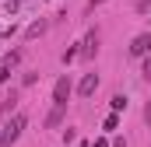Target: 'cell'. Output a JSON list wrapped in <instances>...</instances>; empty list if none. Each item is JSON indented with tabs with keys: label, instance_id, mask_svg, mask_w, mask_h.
<instances>
[{
	"label": "cell",
	"instance_id": "obj_7",
	"mask_svg": "<svg viewBox=\"0 0 151 147\" xmlns=\"http://www.w3.org/2000/svg\"><path fill=\"white\" fill-rule=\"evenodd\" d=\"M14 105H18V91H11V95H7V98H4V102H0V109L7 112V116H11V112H14Z\"/></svg>",
	"mask_w": 151,
	"mask_h": 147
},
{
	"label": "cell",
	"instance_id": "obj_3",
	"mask_svg": "<svg viewBox=\"0 0 151 147\" xmlns=\"http://www.w3.org/2000/svg\"><path fill=\"white\" fill-rule=\"evenodd\" d=\"M95 88H99V77H95V74H84V77H81V84H77L81 98H91V95H95Z\"/></svg>",
	"mask_w": 151,
	"mask_h": 147
},
{
	"label": "cell",
	"instance_id": "obj_8",
	"mask_svg": "<svg viewBox=\"0 0 151 147\" xmlns=\"http://www.w3.org/2000/svg\"><path fill=\"white\" fill-rule=\"evenodd\" d=\"M113 109H116V112L127 109V95H113Z\"/></svg>",
	"mask_w": 151,
	"mask_h": 147
},
{
	"label": "cell",
	"instance_id": "obj_12",
	"mask_svg": "<svg viewBox=\"0 0 151 147\" xmlns=\"http://www.w3.org/2000/svg\"><path fill=\"white\" fill-rule=\"evenodd\" d=\"M144 119H148V126H151V105H148V109H144Z\"/></svg>",
	"mask_w": 151,
	"mask_h": 147
},
{
	"label": "cell",
	"instance_id": "obj_4",
	"mask_svg": "<svg viewBox=\"0 0 151 147\" xmlns=\"http://www.w3.org/2000/svg\"><path fill=\"white\" fill-rule=\"evenodd\" d=\"M67 98H70V81H67V77H60V81H56V88H53V102L67 105Z\"/></svg>",
	"mask_w": 151,
	"mask_h": 147
},
{
	"label": "cell",
	"instance_id": "obj_6",
	"mask_svg": "<svg viewBox=\"0 0 151 147\" xmlns=\"http://www.w3.org/2000/svg\"><path fill=\"white\" fill-rule=\"evenodd\" d=\"M63 112H67V105H60V102H56L53 112L46 116V126H49V130H56V126H60V119H63Z\"/></svg>",
	"mask_w": 151,
	"mask_h": 147
},
{
	"label": "cell",
	"instance_id": "obj_1",
	"mask_svg": "<svg viewBox=\"0 0 151 147\" xmlns=\"http://www.w3.org/2000/svg\"><path fill=\"white\" fill-rule=\"evenodd\" d=\"M25 126H28V119H25V116H14V119L0 130V147H11L18 137H21V130H25Z\"/></svg>",
	"mask_w": 151,
	"mask_h": 147
},
{
	"label": "cell",
	"instance_id": "obj_2",
	"mask_svg": "<svg viewBox=\"0 0 151 147\" xmlns=\"http://www.w3.org/2000/svg\"><path fill=\"white\" fill-rule=\"evenodd\" d=\"M148 53H151V32H144L130 42V56H148Z\"/></svg>",
	"mask_w": 151,
	"mask_h": 147
},
{
	"label": "cell",
	"instance_id": "obj_11",
	"mask_svg": "<svg viewBox=\"0 0 151 147\" xmlns=\"http://www.w3.org/2000/svg\"><path fill=\"white\" fill-rule=\"evenodd\" d=\"M95 147H109V140H102V137H99V140H95Z\"/></svg>",
	"mask_w": 151,
	"mask_h": 147
},
{
	"label": "cell",
	"instance_id": "obj_10",
	"mask_svg": "<svg viewBox=\"0 0 151 147\" xmlns=\"http://www.w3.org/2000/svg\"><path fill=\"white\" fill-rule=\"evenodd\" d=\"M144 77H151V56L144 60Z\"/></svg>",
	"mask_w": 151,
	"mask_h": 147
},
{
	"label": "cell",
	"instance_id": "obj_9",
	"mask_svg": "<svg viewBox=\"0 0 151 147\" xmlns=\"http://www.w3.org/2000/svg\"><path fill=\"white\" fill-rule=\"evenodd\" d=\"M7 77H11V67H7V63H4V67H0V84H4V81H7Z\"/></svg>",
	"mask_w": 151,
	"mask_h": 147
},
{
	"label": "cell",
	"instance_id": "obj_5",
	"mask_svg": "<svg viewBox=\"0 0 151 147\" xmlns=\"http://www.w3.org/2000/svg\"><path fill=\"white\" fill-rule=\"evenodd\" d=\"M95 49H99V32H88L84 42H81V56H88V60H91V56H95Z\"/></svg>",
	"mask_w": 151,
	"mask_h": 147
},
{
	"label": "cell",
	"instance_id": "obj_13",
	"mask_svg": "<svg viewBox=\"0 0 151 147\" xmlns=\"http://www.w3.org/2000/svg\"><path fill=\"white\" fill-rule=\"evenodd\" d=\"M99 4H102V0H88V7H99Z\"/></svg>",
	"mask_w": 151,
	"mask_h": 147
}]
</instances>
